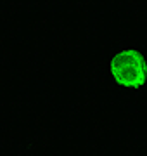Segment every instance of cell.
Wrapping results in <instances>:
<instances>
[{
    "label": "cell",
    "mask_w": 147,
    "mask_h": 156,
    "mask_svg": "<svg viewBox=\"0 0 147 156\" xmlns=\"http://www.w3.org/2000/svg\"><path fill=\"white\" fill-rule=\"evenodd\" d=\"M109 71L114 82L125 89H138L147 82V61L135 49L114 54L109 62Z\"/></svg>",
    "instance_id": "obj_1"
}]
</instances>
